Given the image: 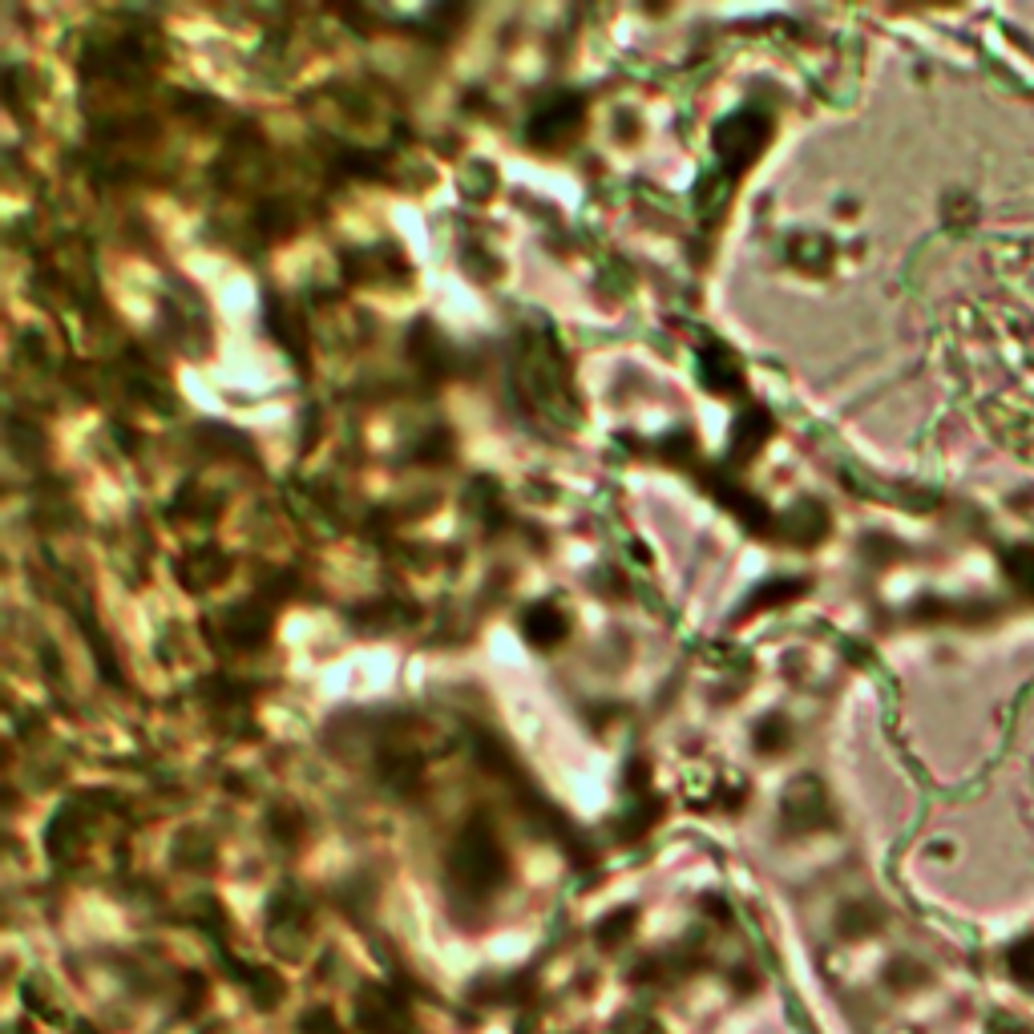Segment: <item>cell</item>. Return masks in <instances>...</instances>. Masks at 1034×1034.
<instances>
[{"mask_svg":"<svg viewBox=\"0 0 1034 1034\" xmlns=\"http://www.w3.org/2000/svg\"><path fill=\"white\" fill-rule=\"evenodd\" d=\"M360 1026L368 1034H408V1014L384 990H368V1002H360Z\"/></svg>","mask_w":1034,"mask_h":1034,"instance_id":"3957f363","label":"cell"},{"mask_svg":"<svg viewBox=\"0 0 1034 1034\" xmlns=\"http://www.w3.org/2000/svg\"><path fill=\"white\" fill-rule=\"evenodd\" d=\"M635 921V913H618V917H610L606 925H602V942H610V934H623V929Z\"/></svg>","mask_w":1034,"mask_h":1034,"instance_id":"277c9868","label":"cell"},{"mask_svg":"<svg viewBox=\"0 0 1034 1034\" xmlns=\"http://www.w3.org/2000/svg\"><path fill=\"white\" fill-rule=\"evenodd\" d=\"M764 138H768V122L756 118V114H740L732 122H723V130L715 134V150H719V158L728 162L732 170H740V166H748L760 154Z\"/></svg>","mask_w":1034,"mask_h":1034,"instance_id":"7a4b0ae2","label":"cell"},{"mask_svg":"<svg viewBox=\"0 0 1034 1034\" xmlns=\"http://www.w3.org/2000/svg\"><path fill=\"white\" fill-rule=\"evenodd\" d=\"M501 869H505V861H501L497 841L489 837L485 824H473V829L461 837V845H457L453 881H457L465 893L481 897V893H489V889L501 881Z\"/></svg>","mask_w":1034,"mask_h":1034,"instance_id":"6da1fadb","label":"cell"}]
</instances>
